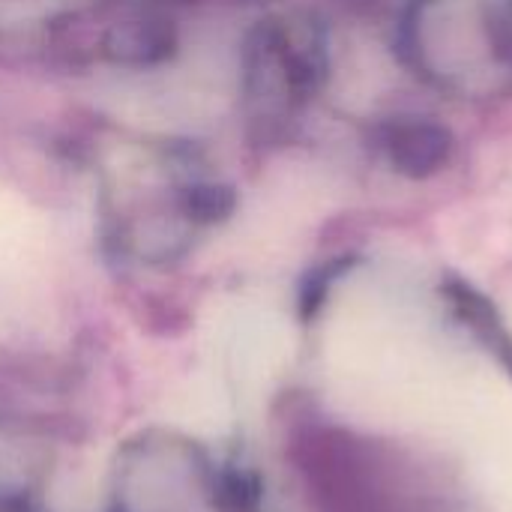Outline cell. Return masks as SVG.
<instances>
[{
    "mask_svg": "<svg viewBox=\"0 0 512 512\" xmlns=\"http://www.w3.org/2000/svg\"><path fill=\"white\" fill-rule=\"evenodd\" d=\"M291 357V327L270 309H237L216 324L210 342L207 381L231 402L237 414H249L270 393Z\"/></svg>",
    "mask_w": 512,
    "mask_h": 512,
    "instance_id": "cell-1",
    "label": "cell"
}]
</instances>
